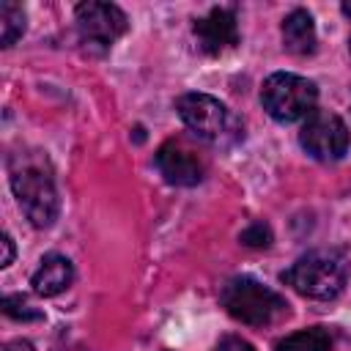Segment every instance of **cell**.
Returning a JSON list of instances; mask_svg holds the SVG:
<instances>
[{
    "instance_id": "obj_1",
    "label": "cell",
    "mask_w": 351,
    "mask_h": 351,
    "mask_svg": "<svg viewBox=\"0 0 351 351\" xmlns=\"http://www.w3.org/2000/svg\"><path fill=\"white\" fill-rule=\"evenodd\" d=\"M11 189L25 217L30 219V225L49 228L58 219V211H60L58 189L47 162H41L38 156L16 154L11 159Z\"/></svg>"
},
{
    "instance_id": "obj_2",
    "label": "cell",
    "mask_w": 351,
    "mask_h": 351,
    "mask_svg": "<svg viewBox=\"0 0 351 351\" xmlns=\"http://www.w3.org/2000/svg\"><path fill=\"white\" fill-rule=\"evenodd\" d=\"M282 282L307 299H335L348 280V261L337 250H313L285 269Z\"/></svg>"
},
{
    "instance_id": "obj_3",
    "label": "cell",
    "mask_w": 351,
    "mask_h": 351,
    "mask_svg": "<svg viewBox=\"0 0 351 351\" xmlns=\"http://www.w3.org/2000/svg\"><path fill=\"white\" fill-rule=\"evenodd\" d=\"M222 307L241 324L250 326H269L274 321H280L282 315H288V302L266 288L263 282H258L255 277H233L222 285Z\"/></svg>"
},
{
    "instance_id": "obj_4",
    "label": "cell",
    "mask_w": 351,
    "mask_h": 351,
    "mask_svg": "<svg viewBox=\"0 0 351 351\" xmlns=\"http://www.w3.org/2000/svg\"><path fill=\"white\" fill-rule=\"evenodd\" d=\"M176 107L186 129L195 132L200 140H208L214 145H230L241 137L239 118L208 93H184Z\"/></svg>"
},
{
    "instance_id": "obj_5",
    "label": "cell",
    "mask_w": 351,
    "mask_h": 351,
    "mask_svg": "<svg viewBox=\"0 0 351 351\" xmlns=\"http://www.w3.org/2000/svg\"><path fill=\"white\" fill-rule=\"evenodd\" d=\"M261 101L274 121L291 123V121L307 118L315 110L318 90L307 77H299L291 71H274L266 77L261 88Z\"/></svg>"
},
{
    "instance_id": "obj_6",
    "label": "cell",
    "mask_w": 351,
    "mask_h": 351,
    "mask_svg": "<svg viewBox=\"0 0 351 351\" xmlns=\"http://www.w3.org/2000/svg\"><path fill=\"white\" fill-rule=\"evenodd\" d=\"M77 14V30H80V41L85 44V49L90 52H104L110 49L129 27L126 14L115 5V3H80L74 8Z\"/></svg>"
},
{
    "instance_id": "obj_7",
    "label": "cell",
    "mask_w": 351,
    "mask_h": 351,
    "mask_svg": "<svg viewBox=\"0 0 351 351\" xmlns=\"http://www.w3.org/2000/svg\"><path fill=\"white\" fill-rule=\"evenodd\" d=\"M302 148L321 162H335L348 151V129L340 115L329 110H313L299 129Z\"/></svg>"
},
{
    "instance_id": "obj_8",
    "label": "cell",
    "mask_w": 351,
    "mask_h": 351,
    "mask_svg": "<svg viewBox=\"0 0 351 351\" xmlns=\"http://www.w3.org/2000/svg\"><path fill=\"white\" fill-rule=\"evenodd\" d=\"M156 167L173 186H195L203 181V162L176 140H167L156 151Z\"/></svg>"
},
{
    "instance_id": "obj_9",
    "label": "cell",
    "mask_w": 351,
    "mask_h": 351,
    "mask_svg": "<svg viewBox=\"0 0 351 351\" xmlns=\"http://www.w3.org/2000/svg\"><path fill=\"white\" fill-rule=\"evenodd\" d=\"M195 38L203 52L219 55L239 44V25L230 8H211L206 16L195 22Z\"/></svg>"
},
{
    "instance_id": "obj_10",
    "label": "cell",
    "mask_w": 351,
    "mask_h": 351,
    "mask_svg": "<svg viewBox=\"0 0 351 351\" xmlns=\"http://www.w3.org/2000/svg\"><path fill=\"white\" fill-rule=\"evenodd\" d=\"M74 280V266L66 255H58V252H49L41 258L30 285L38 296H58L63 293Z\"/></svg>"
},
{
    "instance_id": "obj_11",
    "label": "cell",
    "mask_w": 351,
    "mask_h": 351,
    "mask_svg": "<svg viewBox=\"0 0 351 351\" xmlns=\"http://www.w3.org/2000/svg\"><path fill=\"white\" fill-rule=\"evenodd\" d=\"M282 44L293 55H313L315 52L318 36H315L313 16L304 8H296L282 19Z\"/></svg>"
},
{
    "instance_id": "obj_12",
    "label": "cell",
    "mask_w": 351,
    "mask_h": 351,
    "mask_svg": "<svg viewBox=\"0 0 351 351\" xmlns=\"http://www.w3.org/2000/svg\"><path fill=\"white\" fill-rule=\"evenodd\" d=\"M332 337L326 329L313 326V329H302L296 335H288L285 340L277 343L274 351H329Z\"/></svg>"
},
{
    "instance_id": "obj_13",
    "label": "cell",
    "mask_w": 351,
    "mask_h": 351,
    "mask_svg": "<svg viewBox=\"0 0 351 351\" xmlns=\"http://www.w3.org/2000/svg\"><path fill=\"white\" fill-rule=\"evenodd\" d=\"M25 33V11L16 3H0V36L3 47H14V41Z\"/></svg>"
},
{
    "instance_id": "obj_14",
    "label": "cell",
    "mask_w": 351,
    "mask_h": 351,
    "mask_svg": "<svg viewBox=\"0 0 351 351\" xmlns=\"http://www.w3.org/2000/svg\"><path fill=\"white\" fill-rule=\"evenodd\" d=\"M3 313L16 321H41L44 318L38 310L30 307V302L25 296H3Z\"/></svg>"
},
{
    "instance_id": "obj_15",
    "label": "cell",
    "mask_w": 351,
    "mask_h": 351,
    "mask_svg": "<svg viewBox=\"0 0 351 351\" xmlns=\"http://www.w3.org/2000/svg\"><path fill=\"white\" fill-rule=\"evenodd\" d=\"M241 244H247V247H269L271 244V230L263 225V222H252L250 228H244L241 230Z\"/></svg>"
},
{
    "instance_id": "obj_16",
    "label": "cell",
    "mask_w": 351,
    "mask_h": 351,
    "mask_svg": "<svg viewBox=\"0 0 351 351\" xmlns=\"http://www.w3.org/2000/svg\"><path fill=\"white\" fill-rule=\"evenodd\" d=\"M214 351H255V348H252L247 340H241V337H233V335H230V337H222V340H219V346H217Z\"/></svg>"
},
{
    "instance_id": "obj_17",
    "label": "cell",
    "mask_w": 351,
    "mask_h": 351,
    "mask_svg": "<svg viewBox=\"0 0 351 351\" xmlns=\"http://www.w3.org/2000/svg\"><path fill=\"white\" fill-rule=\"evenodd\" d=\"M3 258H0V266H11L14 263V239L8 233H3Z\"/></svg>"
},
{
    "instance_id": "obj_18",
    "label": "cell",
    "mask_w": 351,
    "mask_h": 351,
    "mask_svg": "<svg viewBox=\"0 0 351 351\" xmlns=\"http://www.w3.org/2000/svg\"><path fill=\"white\" fill-rule=\"evenodd\" d=\"M3 351H33V346L27 340H11V343H5Z\"/></svg>"
},
{
    "instance_id": "obj_19",
    "label": "cell",
    "mask_w": 351,
    "mask_h": 351,
    "mask_svg": "<svg viewBox=\"0 0 351 351\" xmlns=\"http://www.w3.org/2000/svg\"><path fill=\"white\" fill-rule=\"evenodd\" d=\"M340 8H343V14H346V16H351V0H346Z\"/></svg>"
},
{
    "instance_id": "obj_20",
    "label": "cell",
    "mask_w": 351,
    "mask_h": 351,
    "mask_svg": "<svg viewBox=\"0 0 351 351\" xmlns=\"http://www.w3.org/2000/svg\"><path fill=\"white\" fill-rule=\"evenodd\" d=\"M348 47H351V44H348Z\"/></svg>"
}]
</instances>
